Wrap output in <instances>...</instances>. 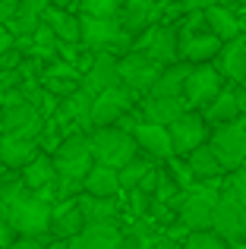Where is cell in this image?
Segmentation results:
<instances>
[{"instance_id":"8d00e7d4","label":"cell","mask_w":246,"mask_h":249,"mask_svg":"<svg viewBox=\"0 0 246 249\" xmlns=\"http://www.w3.org/2000/svg\"><path fill=\"white\" fill-rule=\"evenodd\" d=\"M174 193H180L177 189V183L171 180V174L167 170H158V180H155V189H152V199L155 202H174Z\"/></svg>"},{"instance_id":"7c38bea8","label":"cell","mask_w":246,"mask_h":249,"mask_svg":"<svg viewBox=\"0 0 246 249\" xmlns=\"http://www.w3.org/2000/svg\"><path fill=\"white\" fill-rule=\"evenodd\" d=\"M211 231L218 237H224L228 243L230 240H246V205L218 196L215 208H211Z\"/></svg>"},{"instance_id":"bcb514c9","label":"cell","mask_w":246,"mask_h":249,"mask_svg":"<svg viewBox=\"0 0 246 249\" xmlns=\"http://www.w3.org/2000/svg\"><path fill=\"white\" fill-rule=\"evenodd\" d=\"M51 6H60V10H70V3H73V0H48Z\"/></svg>"},{"instance_id":"836d02e7","label":"cell","mask_w":246,"mask_h":249,"mask_svg":"<svg viewBox=\"0 0 246 249\" xmlns=\"http://www.w3.org/2000/svg\"><path fill=\"white\" fill-rule=\"evenodd\" d=\"M180 249H228V240L218 237L215 231H190Z\"/></svg>"},{"instance_id":"9a60e30c","label":"cell","mask_w":246,"mask_h":249,"mask_svg":"<svg viewBox=\"0 0 246 249\" xmlns=\"http://www.w3.org/2000/svg\"><path fill=\"white\" fill-rule=\"evenodd\" d=\"M243 110H246V85L228 82L215 95V101L205 107V120H211V126H215V123H228L243 117Z\"/></svg>"},{"instance_id":"484cf974","label":"cell","mask_w":246,"mask_h":249,"mask_svg":"<svg viewBox=\"0 0 246 249\" xmlns=\"http://www.w3.org/2000/svg\"><path fill=\"white\" fill-rule=\"evenodd\" d=\"M38 155V142L35 139H16V136H0V164L19 170L25 161H32Z\"/></svg>"},{"instance_id":"6da1fadb","label":"cell","mask_w":246,"mask_h":249,"mask_svg":"<svg viewBox=\"0 0 246 249\" xmlns=\"http://www.w3.org/2000/svg\"><path fill=\"white\" fill-rule=\"evenodd\" d=\"M0 214L16 237H44L51 231V202L22 186V180L0 183Z\"/></svg>"},{"instance_id":"ee69618b","label":"cell","mask_w":246,"mask_h":249,"mask_svg":"<svg viewBox=\"0 0 246 249\" xmlns=\"http://www.w3.org/2000/svg\"><path fill=\"white\" fill-rule=\"evenodd\" d=\"M120 249H148V243H142L136 233H129V237H123V240H120Z\"/></svg>"},{"instance_id":"d590c367","label":"cell","mask_w":246,"mask_h":249,"mask_svg":"<svg viewBox=\"0 0 246 249\" xmlns=\"http://www.w3.org/2000/svg\"><path fill=\"white\" fill-rule=\"evenodd\" d=\"M167 174H171V180L177 183V189L180 193H186V189L193 186V180H196V177H193V170H190V164H186V158H177V155H171V158H167Z\"/></svg>"},{"instance_id":"e575fe53","label":"cell","mask_w":246,"mask_h":249,"mask_svg":"<svg viewBox=\"0 0 246 249\" xmlns=\"http://www.w3.org/2000/svg\"><path fill=\"white\" fill-rule=\"evenodd\" d=\"M29 38H32V44H35V48H32L35 54H41V57H54V54H57V35H54V32H51L44 22L38 25V29L32 32Z\"/></svg>"},{"instance_id":"60d3db41","label":"cell","mask_w":246,"mask_h":249,"mask_svg":"<svg viewBox=\"0 0 246 249\" xmlns=\"http://www.w3.org/2000/svg\"><path fill=\"white\" fill-rule=\"evenodd\" d=\"M13 240H16V231H13L10 221H6L3 214H0V249H6V246L13 243Z\"/></svg>"},{"instance_id":"277c9868","label":"cell","mask_w":246,"mask_h":249,"mask_svg":"<svg viewBox=\"0 0 246 249\" xmlns=\"http://www.w3.org/2000/svg\"><path fill=\"white\" fill-rule=\"evenodd\" d=\"M209 145L224 170H234V167L246 164V117H237V120H228V123H215L209 129Z\"/></svg>"},{"instance_id":"7dc6e473","label":"cell","mask_w":246,"mask_h":249,"mask_svg":"<svg viewBox=\"0 0 246 249\" xmlns=\"http://www.w3.org/2000/svg\"><path fill=\"white\" fill-rule=\"evenodd\" d=\"M228 249H246V240H230Z\"/></svg>"},{"instance_id":"d6986e66","label":"cell","mask_w":246,"mask_h":249,"mask_svg":"<svg viewBox=\"0 0 246 249\" xmlns=\"http://www.w3.org/2000/svg\"><path fill=\"white\" fill-rule=\"evenodd\" d=\"M22 186L25 189H32V193H44V189H51L54 186V180H57V170H54V161H51V155H44V152H38L32 161H25L22 167Z\"/></svg>"},{"instance_id":"52a82bcc","label":"cell","mask_w":246,"mask_h":249,"mask_svg":"<svg viewBox=\"0 0 246 249\" xmlns=\"http://www.w3.org/2000/svg\"><path fill=\"white\" fill-rule=\"evenodd\" d=\"M44 126V117L38 110V104L32 101H16V104H3L0 110V136H16V139H35Z\"/></svg>"},{"instance_id":"5b68a950","label":"cell","mask_w":246,"mask_h":249,"mask_svg":"<svg viewBox=\"0 0 246 249\" xmlns=\"http://www.w3.org/2000/svg\"><path fill=\"white\" fill-rule=\"evenodd\" d=\"M54 170L60 180H79L88 174V167L95 164L92 148H88V133H73L54 148Z\"/></svg>"},{"instance_id":"74e56055","label":"cell","mask_w":246,"mask_h":249,"mask_svg":"<svg viewBox=\"0 0 246 249\" xmlns=\"http://www.w3.org/2000/svg\"><path fill=\"white\" fill-rule=\"evenodd\" d=\"M123 0H82V13L88 16H117Z\"/></svg>"},{"instance_id":"4dcf8cb0","label":"cell","mask_w":246,"mask_h":249,"mask_svg":"<svg viewBox=\"0 0 246 249\" xmlns=\"http://www.w3.org/2000/svg\"><path fill=\"white\" fill-rule=\"evenodd\" d=\"M186 164H190V170H193L196 180H218V177L224 174L221 161L215 158V152H211L209 142H202L199 148H193V152L186 155Z\"/></svg>"},{"instance_id":"30bf717a","label":"cell","mask_w":246,"mask_h":249,"mask_svg":"<svg viewBox=\"0 0 246 249\" xmlns=\"http://www.w3.org/2000/svg\"><path fill=\"white\" fill-rule=\"evenodd\" d=\"M117 73H120V85H126L129 91H148L152 82L158 79L161 67L145 51H126V54L117 57Z\"/></svg>"},{"instance_id":"c3c4849f","label":"cell","mask_w":246,"mask_h":249,"mask_svg":"<svg viewBox=\"0 0 246 249\" xmlns=\"http://www.w3.org/2000/svg\"><path fill=\"white\" fill-rule=\"evenodd\" d=\"M218 3H224V6H230V3H237V0H218Z\"/></svg>"},{"instance_id":"4316f807","label":"cell","mask_w":246,"mask_h":249,"mask_svg":"<svg viewBox=\"0 0 246 249\" xmlns=\"http://www.w3.org/2000/svg\"><path fill=\"white\" fill-rule=\"evenodd\" d=\"M82 212H79V205H76V199H70L67 205H60V208H51V231H54V237L57 240H63L67 243L70 237H76V233L82 231Z\"/></svg>"},{"instance_id":"681fc988","label":"cell","mask_w":246,"mask_h":249,"mask_svg":"<svg viewBox=\"0 0 246 249\" xmlns=\"http://www.w3.org/2000/svg\"><path fill=\"white\" fill-rule=\"evenodd\" d=\"M3 170H6V167H3V164H0V177H3Z\"/></svg>"},{"instance_id":"7bdbcfd3","label":"cell","mask_w":246,"mask_h":249,"mask_svg":"<svg viewBox=\"0 0 246 249\" xmlns=\"http://www.w3.org/2000/svg\"><path fill=\"white\" fill-rule=\"evenodd\" d=\"M155 180H158V167H152V170H148V174L139 180V186H136V189H142V193H148V196H152V189H155Z\"/></svg>"},{"instance_id":"5bb4252c","label":"cell","mask_w":246,"mask_h":249,"mask_svg":"<svg viewBox=\"0 0 246 249\" xmlns=\"http://www.w3.org/2000/svg\"><path fill=\"white\" fill-rule=\"evenodd\" d=\"M120 227L117 221H98V224H82L76 237L67 240V249H120Z\"/></svg>"},{"instance_id":"7402d4cb","label":"cell","mask_w":246,"mask_h":249,"mask_svg":"<svg viewBox=\"0 0 246 249\" xmlns=\"http://www.w3.org/2000/svg\"><path fill=\"white\" fill-rule=\"evenodd\" d=\"M186 110V101L180 95H145V123L167 126Z\"/></svg>"},{"instance_id":"603a6c76","label":"cell","mask_w":246,"mask_h":249,"mask_svg":"<svg viewBox=\"0 0 246 249\" xmlns=\"http://www.w3.org/2000/svg\"><path fill=\"white\" fill-rule=\"evenodd\" d=\"M117 22L126 35H136V32H142L145 25L155 22V3L152 0H123Z\"/></svg>"},{"instance_id":"f35d334b","label":"cell","mask_w":246,"mask_h":249,"mask_svg":"<svg viewBox=\"0 0 246 249\" xmlns=\"http://www.w3.org/2000/svg\"><path fill=\"white\" fill-rule=\"evenodd\" d=\"M129 208H133L136 218H148V208H152V196L142 193V189H129Z\"/></svg>"},{"instance_id":"ffe728a7","label":"cell","mask_w":246,"mask_h":249,"mask_svg":"<svg viewBox=\"0 0 246 249\" xmlns=\"http://www.w3.org/2000/svg\"><path fill=\"white\" fill-rule=\"evenodd\" d=\"M76 205H79L82 221H86V224L114 221V218H117V212H120L117 196H88V193H79V196H76Z\"/></svg>"},{"instance_id":"83f0119b","label":"cell","mask_w":246,"mask_h":249,"mask_svg":"<svg viewBox=\"0 0 246 249\" xmlns=\"http://www.w3.org/2000/svg\"><path fill=\"white\" fill-rule=\"evenodd\" d=\"M82 193H88V196H117L120 193L117 170L95 161V164L88 167V174L82 177Z\"/></svg>"},{"instance_id":"44dd1931","label":"cell","mask_w":246,"mask_h":249,"mask_svg":"<svg viewBox=\"0 0 246 249\" xmlns=\"http://www.w3.org/2000/svg\"><path fill=\"white\" fill-rule=\"evenodd\" d=\"M41 22L57 35V41H73V44H79V16H76V13L60 10V6H51L48 3L41 10Z\"/></svg>"},{"instance_id":"9c48e42d","label":"cell","mask_w":246,"mask_h":249,"mask_svg":"<svg viewBox=\"0 0 246 249\" xmlns=\"http://www.w3.org/2000/svg\"><path fill=\"white\" fill-rule=\"evenodd\" d=\"M167 133H171V145L177 158H186L193 148H199L202 142H209V123L199 110H183L177 120L167 123Z\"/></svg>"},{"instance_id":"cb8c5ba5","label":"cell","mask_w":246,"mask_h":249,"mask_svg":"<svg viewBox=\"0 0 246 249\" xmlns=\"http://www.w3.org/2000/svg\"><path fill=\"white\" fill-rule=\"evenodd\" d=\"M202 16H205V29H209L211 35H218L221 41H230V38L240 35V19H237V13L230 10V6L211 3L209 10H202Z\"/></svg>"},{"instance_id":"2e32d148","label":"cell","mask_w":246,"mask_h":249,"mask_svg":"<svg viewBox=\"0 0 246 249\" xmlns=\"http://www.w3.org/2000/svg\"><path fill=\"white\" fill-rule=\"evenodd\" d=\"M221 38L211 35L209 29L202 32H193V35H186L183 41L177 44V57L186 63H193V67H199V63H215L218 51H221Z\"/></svg>"},{"instance_id":"d6a6232c","label":"cell","mask_w":246,"mask_h":249,"mask_svg":"<svg viewBox=\"0 0 246 249\" xmlns=\"http://www.w3.org/2000/svg\"><path fill=\"white\" fill-rule=\"evenodd\" d=\"M221 199H234L246 205V164L224 170V186H221Z\"/></svg>"},{"instance_id":"ba28073f","label":"cell","mask_w":246,"mask_h":249,"mask_svg":"<svg viewBox=\"0 0 246 249\" xmlns=\"http://www.w3.org/2000/svg\"><path fill=\"white\" fill-rule=\"evenodd\" d=\"M133 91L126 85H114V89H105L98 95H92V110H88V129L95 126H114L123 114H129L133 107Z\"/></svg>"},{"instance_id":"7a4b0ae2","label":"cell","mask_w":246,"mask_h":249,"mask_svg":"<svg viewBox=\"0 0 246 249\" xmlns=\"http://www.w3.org/2000/svg\"><path fill=\"white\" fill-rule=\"evenodd\" d=\"M133 35L120 29L117 16H88L79 13V48L82 51H111L114 57L126 54Z\"/></svg>"},{"instance_id":"ab89813d","label":"cell","mask_w":246,"mask_h":249,"mask_svg":"<svg viewBox=\"0 0 246 249\" xmlns=\"http://www.w3.org/2000/svg\"><path fill=\"white\" fill-rule=\"evenodd\" d=\"M6 249H48L41 243V237H16Z\"/></svg>"},{"instance_id":"f6af8a7d","label":"cell","mask_w":246,"mask_h":249,"mask_svg":"<svg viewBox=\"0 0 246 249\" xmlns=\"http://www.w3.org/2000/svg\"><path fill=\"white\" fill-rule=\"evenodd\" d=\"M13 41H16V38H13L10 32H6V25L0 22V54H3V51H10V48H13Z\"/></svg>"},{"instance_id":"3957f363","label":"cell","mask_w":246,"mask_h":249,"mask_svg":"<svg viewBox=\"0 0 246 249\" xmlns=\"http://www.w3.org/2000/svg\"><path fill=\"white\" fill-rule=\"evenodd\" d=\"M88 148H92V158L98 161V164H107L114 170L139 155V145H136L133 133L120 129L117 123H114V126H95L92 133H88Z\"/></svg>"},{"instance_id":"f1b7e54d","label":"cell","mask_w":246,"mask_h":249,"mask_svg":"<svg viewBox=\"0 0 246 249\" xmlns=\"http://www.w3.org/2000/svg\"><path fill=\"white\" fill-rule=\"evenodd\" d=\"M190 70H193V63H186V60H174V63H167V67H161L158 79L152 82V89H148L145 95H180L183 79H186ZM180 98H183V95H180Z\"/></svg>"},{"instance_id":"ac0fdd59","label":"cell","mask_w":246,"mask_h":249,"mask_svg":"<svg viewBox=\"0 0 246 249\" xmlns=\"http://www.w3.org/2000/svg\"><path fill=\"white\" fill-rule=\"evenodd\" d=\"M133 139H136V145H139L142 152L152 155V158H158V161H167L174 155L171 133H167V126H161V123H136Z\"/></svg>"},{"instance_id":"e0dca14e","label":"cell","mask_w":246,"mask_h":249,"mask_svg":"<svg viewBox=\"0 0 246 249\" xmlns=\"http://www.w3.org/2000/svg\"><path fill=\"white\" fill-rule=\"evenodd\" d=\"M215 60H218V73H221L228 82L246 85V41L240 35L230 38V41H224Z\"/></svg>"},{"instance_id":"8fae6325","label":"cell","mask_w":246,"mask_h":249,"mask_svg":"<svg viewBox=\"0 0 246 249\" xmlns=\"http://www.w3.org/2000/svg\"><path fill=\"white\" fill-rule=\"evenodd\" d=\"M190 196H183V202L177 205V221L186 231H211V208H215L218 196L209 189H186Z\"/></svg>"},{"instance_id":"8992f818","label":"cell","mask_w":246,"mask_h":249,"mask_svg":"<svg viewBox=\"0 0 246 249\" xmlns=\"http://www.w3.org/2000/svg\"><path fill=\"white\" fill-rule=\"evenodd\" d=\"M221 89H224V76L218 73L215 63H199L186 73L180 95L186 101V110H205Z\"/></svg>"},{"instance_id":"4fadbf2b","label":"cell","mask_w":246,"mask_h":249,"mask_svg":"<svg viewBox=\"0 0 246 249\" xmlns=\"http://www.w3.org/2000/svg\"><path fill=\"white\" fill-rule=\"evenodd\" d=\"M79 85H82L86 91H92V95H98V91H105V89L120 85L117 57H114L111 51H92V60H88V70H86V76H82Z\"/></svg>"},{"instance_id":"d4e9b609","label":"cell","mask_w":246,"mask_h":249,"mask_svg":"<svg viewBox=\"0 0 246 249\" xmlns=\"http://www.w3.org/2000/svg\"><path fill=\"white\" fill-rule=\"evenodd\" d=\"M88 110H92V91H86L79 85L76 91H70L57 107V120L60 123H79L88 129Z\"/></svg>"},{"instance_id":"b9f144b4","label":"cell","mask_w":246,"mask_h":249,"mask_svg":"<svg viewBox=\"0 0 246 249\" xmlns=\"http://www.w3.org/2000/svg\"><path fill=\"white\" fill-rule=\"evenodd\" d=\"M16 10H19V0H0V22H10L13 16H16Z\"/></svg>"},{"instance_id":"f546056e","label":"cell","mask_w":246,"mask_h":249,"mask_svg":"<svg viewBox=\"0 0 246 249\" xmlns=\"http://www.w3.org/2000/svg\"><path fill=\"white\" fill-rule=\"evenodd\" d=\"M145 54L152 57L158 67H167V63L180 60V57H177V29H174V25H158Z\"/></svg>"},{"instance_id":"1f68e13d","label":"cell","mask_w":246,"mask_h":249,"mask_svg":"<svg viewBox=\"0 0 246 249\" xmlns=\"http://www.w3.org/2000/svg\"><path fill=\"white\" fill-rule=\"evenodd\" d=\"M152 167H155L152 161H148V158H139V155H136L133 161H126L123 167H117V183H120V189H126V193H129V189H136V186H139V180H142V177H145Z\"/></svg>"},{"instance_id":"f907efd6","label":"cell","mask_w":246,"mask_h":249,"mask_svg":"<svg viewBox=\"0 0 246 249\" xmlns=\"http://www.w3.org/2000/svg\"><path fill=\"white\" fill-rule=\"evenodd\" d=\"M240 38H243V41H246V35H243V32H240Z\"/></svg>"}]
</instances>
